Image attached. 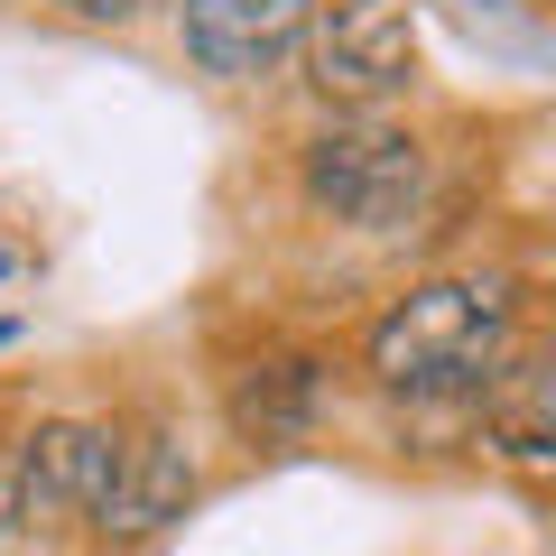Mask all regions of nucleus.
<instances>
[{
  "mask_svg": "<svg viewBox=\"0 0 556 556\" xmlns=\"http://www.w3.org/2000/svg\"><path fill=\"white\" fill-rule=\"evenodd\" d=\"M186 501H195V464H186V445L167 437V427H130L112 455V492H102L93 529L121 538V547H139V538H159L167 519H186Z\"/></svg>",
  "mask_w": 556,
  "mask_h": 556,
  "instance_id": "6",
  "label": "nucleus"
},
{
  "mask_svg": "<svg viewBox=\"0 0 556 556\" xmlns=\"http://www.w3.org/2000/svg\"><path fill=\"white\" fill-rule=\"evenodd\" d=\"M316 399H325L316 362H306V353H269V362H251V371L232 380V427L251 445H288V437L316 427Z\"/></svg>",
  "mask_w": 556,
  "mask_h": 556,
  "instance_id": "8",
  "label": "nucleus"
},
{
  "mask_svg": "<svg viewBox=\"0 0 556 556\" xmlns=\"http://www.w3.org/2000/svg\"><path fill=\"white\" fill-rule=\"evenodd\" d=\"M112 427H84V417H47L38 437L20 445V519L28 529H56V519H93L112 492Z\"/></svg>",
  "mask_w": 556,
  "mask_h": 556,
  "instance_id": "5",
  "label": "nucleus"
},
{
  "mask_svg": "<svg viewBox=\"0 0 556 556\" xmlns=\"http://www.w3.org/2000/svg\"><path fill=\"white\" fill-rule=\"evenodd\" d=\"M408 75H417V20L399 0H343L306 38V84L353 121H371V102H390Z\"/></svg>",
  "mask_w": 556,
  "mask_h": 556,
  "instance_id": "3",
  "label": "nucleus"
},
{
  "mask_svg": "<svg viewBox=\"0 0 556 556\" xmlns=\"http://www.w3.org/2000/svg\"><path fill=\"white\" fill-rule=\"evenodd\" d=\"M177 20H186V56L204 75L251 84L316 38V0H177Z\"/></svg>",
  "mask_w": 556,
  "mask_h": 556,
  "instance_id": "4",
  "label": "nucleus"
},
{
  "mask_svg": "<svg viewBox=\"0 0 556 556\" xmlns=\"http://www.w3.org/2000/svg\"><path fill=\"white\" fill-rule=\"evenodd\" d=\"M306 195L353 232H390L427 195V149L390 121H334L306 139Z\"/></svg>",
  "mask_w": 556,
  "mask_h": 556,
  "instance_id": "2",
  "label": "nucleus"
},
{
  "mask_svg": "<svg viewBox=\"0 0 556 556\" xmlns=\"http://www.w3.org/2000/svg\"><path fill=\"white\" fill-rule=\"evenodd\" d=\"M20 529V455H0V538Z\"/></svg>",
  "mask_w": 556,
  "mask_h": 556,
  "instance_id": "9",
  "label": "nucleus"
},
{
  "mask_svg": "<svg viewBox=\"0 0 556 556\" xmlns=\"http://www.w3.org/2000/svg\"><path fill=\"white\" fill-rule=\"evenodd\" d=\"M75 10H84V20H112V28H121V20H139V10H159V0H75Z\"/></svg>",
  "mask_w": 556,
  "mask_h": 556,
  "instance_id": "10",
  "label": "nucleus"
},
{
  "mask_svg": "<svg viewBox=\"0 0 556 556\" xmlns=\"http://www.w3.org/2000/svg\"><path fill=\"white\" fill-rule=\"evenodd\" d=\"M482 445L519 473H556V362H501L482 380Z\"/></svg>",
  "mask_w": 556,
  "mask_h": 556,
  "instance_id": "7",
  "label": "nucleus"
},
{
  "mask_svg": "<svg viewBox=\"0 0 556 556\" xmlns=\"http://www.w3.org/2000/svg\"><path fill=\"white\" fill-rule=\"evenodd\" d=\"M501 334H510V288L501 278H427L390 316L371 325V380L399 399H445L501 371Z\"/></svg>",
  "mask_w": 556,
  "mask_h": 556,
  "instance_id": "1",
  "label": "nucleus"
}]
</instances>
